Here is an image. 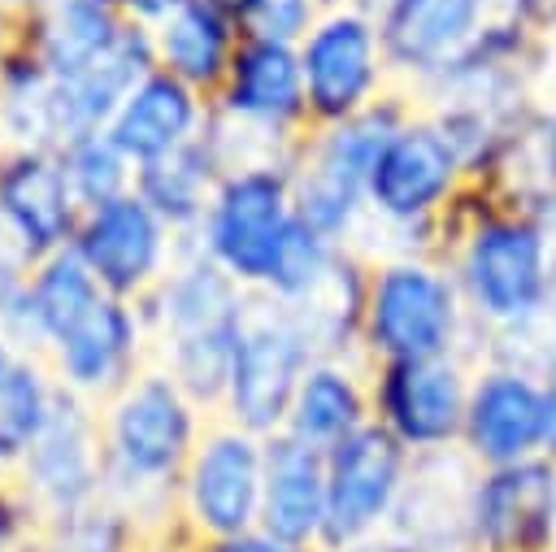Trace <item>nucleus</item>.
I'll use <instances>...</instances> for the list:
<instances>
[{
	"label": "nucleus",
	"mask_w": 556,
	"mask_h": 552,
	"mask_svg": "<svg viewBox=\"0 0 556 552\" xmlns=\"http://www.w3.org/2000/svg\"><path fill=\"white\" fill-rule=\"evenodd\" d=\"M443 261L452 265L482 348L491 352L543 309L556 278V226L473 183L447 213Z\"/></svg>",
	"instance_id": "nucleus-1"
},
{
	"label": "nucleus",
	"mask_w": 556,
	"mask_h": 552,
	"mask_svg": "<svg viewBox=\"0 0 556 552\" xmlns=\"http://www.w3.org/2000/svg\"><path fill=\"white\" fill-rule=\"evenodd\" d=\"M361 356L369 365L421 361V356H469L482 361V335L469 322L452 265L434 252H404L369 265Z\"/></svg>",
	"instance_id": "nucleus-2"
},
{
	"label": "nucleus",
	"mask_w": 556,
	"mask_h": 552,
	"mask_svg": "<svg viewBox=\"0 0 556 552\" xmlns=\"http://www.w3.org/2000/svg\"><path fill=\"white\" fill-rule=\"evenodd\" d=\"M417 100L408 91H387L356 117L313 126L291 161L295 213L326 239L352 248L369 217V174L391 143V135L413 117Z\"/></svg>",
	"instance_id": "nucleus-3"
},
{
	"label": "nucleus",
	"mask_w": 556,
	"mask_h": 552,
	"mask_svg": "<svg viewBox=\"0 0 556 552\" xmlns=\"http://www.w3.org/2000/svg\"><path fill=\"white\" fill-rule=\"evenodd\" d=\"M473 187V174L452 143V135L417 104L413 117L391 135L374 174H369V217L365 230L400 235L404 252L443 256V226L460 196ZM356 235V239H361Z\"/></svg>",
	"instance_id": "nucleus-4"
},
{
	"label": "nucleus",
	"mask_w": 556,
	"mask_h": 552,
	"mask_svg": "<svg viewBox=\"0 0 556 552\" xmlns=\"http://www.w3.org/2000/svg\"><path fill=\"white\" fill-rule=\"evenodd\" d=\"M248 304L252 291L204 252L187 256L169 278L156 283V322L165 335L169 378L195 404H222Z\"/></svg>",
	"instance_id": "nucleus-5"
},
{
	"label": "nucleus",
	"mask_w": 556,
	"mask_h": 552,
	"mask_svg": "<svg viewBox=\"0 0 556 552\" xmlns=\"http://www.w3.org/2000/svg\"><path fill=\"white\" fill-rule=\"evenodd\" d=\"M508 22H526V0H387L378 9L387 65L408 96L460 70Z\"/></svg>",
	"instance_id": "nucleus-6"
},
{
	"label": "nucleus",
	"mask_w": 556,
	"mask_h": 552,
	"mask_svg": "<svg viewBox=\"0 0 556 552\" xmlns=\"http://www.w3.org/2000/svg\"><path fill=\"white\" fill-rule=\"evenodd\" d=\"M313 361L317 356L300 322L291 317V309L252 291V304H248V317H243V330L230 356L226 396H222L226 417L261 439L282 435L295 387Z\"/></svg>",
	"instance_id": "nucleus-7"
},
{
	"label": "nucleus",
	"mask_w": 556,
	"mask_h": 552,
	"mask_svg": "<svg viewBox=\"0 0 556 552\" xmlns=\"http://www.w3.org/2000/svg\"><path fill=\"white\" fill-rule=\"evenodd\" d=\"M295 48L304 65V96L313 126L356 117L391 91L395 74L387 65L378 17L348 0L326 4L313 30Z\"/></svg>",
	"instance_id": "nucleus-8"
},
{
	"label": "nucleus",
	"mask_w": 556,
	"mask_h": 552,
	"mask_svg": "<svg viewBox=\"0 0 556 552\" xmlns=\"http://www.w3.org/2000/svg\"><path fill=\"white\" fill-rule=\"evenodd\" d=\"M291 222H295L291 165L235 170L222 174L217 196L204 213L200 252L213 256L248 291H261Z\"/></svg>",
	"instance_id": "nucleus-9"
},
{
	"label": "nucleus",
	"mask_w": 556,
	"mask_h": 552,
	"mask_svg": "<svg viewBox=\"0 0 556 552\" xmlns=\"http://www.w3.org/2000/svg\"><path fill=\"white\" fill-rule=\"evenodd\" d=\"M413 452L378 422H365L334 448H326V539L321 552L352 548L387 535L404 495Z\"/></svg>",
	"instance_id": "nucleus-10"
},
{
	"label": "nucleus",
	"mask_w": 556,
	"mask_h": 552,
	"mask_svg": "<svg viewBox=\"0 0 556 552\" xmlns=\"http://www.w3.org/2000/svg\"><path fill=\"white\" fill-rule=\"evenodd\" d=\"M473 365L478 361L469 356H421V361L369 365L374 422L387 426L413 456L460 448Z\"/></svg>",
	"instance_id": "nucleus-11"
},
{
	"label": "nucleus",
	"mask_w": 556,
	"mask_h": 552,
	"mask_svg": "<svg viewBox=\"0 0 556 552\" xmlns=\"http://www.w3.org/2000/svg\"><path fill=\"white\" fill-rule=\"evenodd\" d=\"M195 452V400L169 374L122 387L109 413V469L135 487H161Z\"/></svg>",
	"instance_id": "nucleus-12"
},
{
	"label": "nucleus",
	"mask_w": 556,
	"mask_h": 552,
	"mask_svg": "<svg viewBox=\"0 0 556 552\" xmlns=\"http://www.w3.org/2000/svg\"><path fill=\"white\" fill-rule=\"evenodd\" d=\"M460 452L478 469L543 456V374L517 361L482 356L473 365Z\"/></svg>",
	"instance_id": "nucleus-13"
},
{
	"label": "nucleus",
	"mask_w": 556,
	"mask_h": 552,
	"mask_svg": "<svg viewBox=\"0 0 556 552\" xmlns=\"http://www.w3.org/2000/svg\"><path fill=\"white\" fill-rule=\"evenodd\" d=\"M187 509L208 539L261 530L265 439L226 422L208 430L187 461Z\"/></svg>",
	"instance_id": "nucleus-14"
},
{
	"label": "nucleus",
	"mask_w": 556,
	"mask_h": 552,
	"mask_svg": "<svg viewBox=\"0 0 556 552\" xmlns=\"http://www.w3.org/2000/svg\"><path fill=\"white\" fill-rule=\"evenodd\" d=\"M469 517L478 552H556V461L478 469Z\"/></svg>",
	"instance_id": "nucleus-15"
},
{
	"label": "nucleus",
	"mask_w": 556,
	"mask_h": 552,
	"mask_svg": "<svg viewBox=\"0 0 556 552\" xmlns=\"http://www.w3.org/2000/svg\"><path fill=\"white\" fill-rule=\"evenodd\" d=\"M473 478L478 465L460 448L413 456L387 535L400 539L408 552H478L473 517H469Z\"/></svg>",
	"instance_id": "nucleus-16"
},
{
	"label": "nucleus",
	"mask_w": 556,
	"mask_h": 552,
	"mask_svg": "<svg viewBox=\"0 0 556 552\" xmlns=\"http://www.w3.org/2000/svg\"><path fill=\"white\" fill-rule=\"evenodd\" d=\"M165 222L152 213V204L139 191H126L117 200H104L96 209H83L78 230L70 248L83 256V265L100 278L109 296H135L148 283H156L165 265Z\"/></svg>",
	"instance_id": "nucleus-17"
},
{
	"label": "nucleus",
	"mask_w": 556,
	"mask_h": 552,
	"mask_svg": "<svg viewBox=\"0 0 556 552\" xmlns=\"http://www.w3.org/2000/svg\"><path fill=\"white\" fill-rule=\"evenodd\" d=\"M217 109L269 135L304 139L313 122H308L300 48L278 39H239L230 70L217 87Z\"/></svg>",
	"instance_id": "nucleus-18"
},
{
	"label": "nucleus",
	"mask_w": 556,
	"mask_h": 552,
	"mask_svg": "<svg viewBox=\"0 0 556 552\" xmlns=\"http://www.w3.org/2000/svg\"><path fill=\"white\" fill-rule=\"evenodd\" d=\"M83 204L70 187L61 152L17 148L0 161V222L26 248L30 261H43L70 248Z\"/></svg>",
	"instance_id": "nucleus-19"
},
{
	"label": "nucleus",
	"mask_w": 556,
	"mask_h": 552,
	"mask_svg": "<svg viewBox=\"0 0 556 552\" xmlns=\"http://www.w3.org/2000/svg\"><path fill=\"white\" fill-rule=\"evenodd\" d=\"M22 469H26L30 491L52 513L74 517V513L91 509L100 478H104V461H100L91 413L83 409L78 391H70L65 382L56 387L52 413H48L39 439L30 443V452L22 456Z\"/></svg>",
	"instance_id": "nucleus-20"
},
{
	"label": "nucleus",
	"mask_w": 556,
	"mask_h": 552,
	"mask_svg": "<svg viewBox=\"0 0 556 552\" xmlns=\"http://www.w3.org/2000/svg\"><path fill=\"white\" fill-rule=\"evenodd\" d=\"M261 530L295 552H321L326 539V452L287 430L265 439Z\"/></svg>",
	"instance_id": "nucleus-21"
},
{
	"label": "nucleus",
	"mask_w": 556,
	"mask_h": 552,
	"mask_svg": "<svg viewBox=\"0 0 556 552\" xmlns=\"http://www.w3.org/2000/svg\"><path fill=\"white\" fill-rule=\"evenodd\" d=\"M204 122H208V104H204V91H195L191 83L174 78L169 70H152L130 96L126 104L113 113V122L104 126V135L135 161H156L191 139L204 135Z\"/></svg>",
	"instance_id": "nucleus-22"
},
{
	"label": "nucleus",
	"mask_w": 556,
	"mask_h": 552,
	"mask_svg": "<svg viewBox=\"0 0 556 552\" xmlns=\"http://www.w3.org/2000/svg\"><path fill=\"white\" fill-rule=\"evenodd\" d=\"M374 422L369 400V361L361 356H317L291 400L287 435H295L308 448H334L352 430Z\"/></svg>",
	"instance_id": "nucleus-23"
},
{
	"label": "nucleus",
	"mask_w": 556,
	"mask_h": 552,
	"mask_svg": "<svg viewBox=\"0 0 556 552\" xmlns=\"http://www.w3.org/2000/svg\"><path fill=\"white\" fill-rule=\"evenodd\" d=\"M52 352H56L61 382L70 391L126 387V374L139 352V322L122 296H104L52 343Z\"/></svg>",
	"instance_id": "nucleus-24"
},
{
	"label": "nucleus",
	"mask_w": 556,
	"mask_h": 552,
	"mask_svg": "<svg viewBox=\"0 0 556 552\" xmlns=\"http://www.w3.org/2000/svg\"><path fill=\"white\" fill-rule=\"evenodd\" d=\"M156 65L195 91H217L243 39L230 0H187L156 26Z\"/></svg>",
	"instance_id": "nucleus-25"
},
{
	"label": "nucleus",
	"mask_w": 556,
	"mask_h": 552,
	"mask_svg": "<svg viewBox=\"0 0 556 552\" xmlns=\"http://www.w3.org/2000/svg\"><path fill=\"white\" fill-rule=\"evenodd\" d=\"M217 183H222V165L204 143V135L156 161L135 165V191L152 204V213L169 230H200L217 196Z\"/></svg>",
	"instance_id": "nucleus-26"
},
{
	"label": "nucleus",
	"mask_w": 556,
	"mask_h": 552,
	"mask_svg": "<svg viewBox=\"0 0 556 552\" xmlns=\"http://www.w3.org/2000/svg\"><path fill=\"white\" fill-rule=\"evenodd\" d=\"M122 22L117 0H52L39 22L35 57L52 78H74L117 39Z\"/></svg>",
	"instance_id": "nucleus-27"
},
{
	"label": "nucleus",
	"mask_w": 556,
	"mask_h": 552,
	"mask_svg": "<svg viewBox=\"0 0 556 552\" xmlns=\"http://www.w3.org/2000/svg\"><path fill=\"white\" fill-rule=\"evenodd\" d=\"M482 187L504 204L530 209L556 226V113H539V122L508 148Z\"/></svg>",
	"instance_id": "nucleus-28"
},
{
	"label": "nucleus",
	"mask_w": 556,
	"mask_h": 552,
	"mask_svg": "<svg viewBox=\"0 0 556 552\" xmlns=\"http://www.w3.org/2000/svg\"><path fill=\"white\" fill-rule=\"evenodd\" d=\"M343 252H348L343 243L326 239L321 230H313V226L295 213V222H291V230H287V239H282V248H278V256H274V269H269L265 287H261L256 296H269V300H278V304H300V300H308V296L321 291L326 278L339 269Z\"/></svg>",
	"instance_id": "nucleus-29"
},
{
	"label": "nucleus",
	"mask_w": 556,
	"mask_h": 552,
	"mask_svg": "<svg viewBox=\"0 0 556 552\" xmlns=\"http://www.w3.org/2000/svg\"><path fill=\"white\" fill-rule=\"evenodd\" d=\"M52 400L56 387L43 378V369L17 356L0 378V461H22L30 452V443L39 439L52 413Z\"/></svg>",
	"instance_id": "nucleus-30"
},
{
	"label": "nucleus",
	"mask_w": 556,
	"mask_h": 552,
	"mask_svg": "<svg viewBox=\"0 0 556 552\" xmlns=\"http://www.w3.org/2000/svg\"><path fill=\"white\" fill-rule=\"evenodd\" d=\"M61 161H65L70 187H74L83 209H96L104 200H117V196L135 191V161L104 130L83 135L78 143H70L61 152Z\"/></svg>",
	"instance_id": "nucleus-31"
},
{
	"label": "nucleus",
	"mask_w": 556,
	"mask_h": 552,
	"mask_svg": "<svg viewBox=\"0 0 556 552\" xmlns=\"http://www.w3.org/2000/svg\"><path fill=\"white\" fill-rule=\"evenodd\" d=\"M235 22L243 39H278V43H300L313 22L321 17V0H230Z\"/></svg>",
	"instance_id": "nucleus-32"
},
{
	"label": "nucleus",
	"mask_w": 556,
	"mask_h": 552,
	"mask_svg": "<svg viewBox=\"0 0 556 552\" xmlns=\"http://www.w3.org/2000/svg\"><path fill=\"white\" fill-rule=\"evenodd\" d=\"M486 356H500V361H517V365H530V369H552L556 365V278H552V291L543 300V309L534 313V322L526 330H517L513 339L495 343Z\"/></svg>",
	"instance_id": "nucleus-33"
},
{
	"label": "nucleus",
	"mask_w": 556,
	"mask_h": 552,
	"mask_svg": "<svg viewBox=\"0 0 556 552\" xmlns=\"http://www.w3.org/2000/svg\"><path fill=\"white\" fill-rule=\"evenodd\" d=\"M52 552H117V513L83 509V513L65 517L61 543Z\"/></svg>",
	"instance_id": "nucleus-34"
},
{
	"label": "nucleus",
	"mask_w": 556,
	"mask_h": 552,
	"mask_svg": "<svg viewBox=\"0 0 556 552\" xmlns=\"http://www.w3.org/2000/svg\"><path fill=\"white\" fill-rule=\"evenodd\" d=\"M526 87L539 113H556V22L534 30V43L526 57Z\"/></svg>",
	"instance_id": "nucleus-35"
},
{
	"label": "nucleus",
	"mask_w": 556,
	"mask_h": 552,
	"mask_svg": "<svg viewBox=\"0 0 556 552\" xmlns=\"http://www.w3.org/2000/svg\"><path fill=\"white\" fill-rule=\"evenodd\" d=\"M204 552H295L287 543H278L265 530H248V535H230V539H213Z\"/></svg>",
	"instance_id": "nucleus-36"
},
{
	"label": "nucleus",
	"mask_w": 556,
	"mask_h": 552,
	"mask_svg": "<svg viewBox=\"0 0 556 552\" xmlns=\"http://www.w3.org/2000/svg\"><path fill=\"white\" fill-rule=\"evenodd\" d=\"M543 456L556 461V365L543 369Z\"/></svg>",
	"instance_id": "nucleus-37"
},
{
	"label": "nucleus",
	"mask_w": 556,
	"mask_h": 552,
	"mask_svg": "<svg viewBox=\"0 0 556 552\" xmlns=\"http://www.w3.org/2000/svg\"><path fill=\"white\" fill-rule=\"evenodd\" d=\"M117 4H122V13H126L130 22H156V26H161V22H165L174 9H182L187 0H117Z\"/></svg>",
	"instance_id": "nucleus-38"
},
{
	"label": "nucleus",
	"mask_w": 556,
	"mask_h": 552,
	"mask_svg": "<svg viewBox=\"0 0 556 552\" xmlns=\"http://www.w3.org/2000/svg\"><path fill=\"white\" fill-rule=\"evenodd\" d=\"M339 552H408V548L400 539H391V535H374V539H361V543L339 548Z\"/></svg>",
	"instance_id": "nucleus-39"
},
{
	"label": "nucleus",
	"mask_w": 556,
	"mask_h": 552,
	"mask_svg": "<svg viewBox=\"0 0 556 552\" xmlns=\"http://www.w3.org/2000/svg\"><path fill=\"white\" fill-rule=\"evenodd\" d=\"M13 361H17V356H13V348H9V335L0 330V378L9 374V365H13Z\"/></svg>",
	"instance_id": "nucleus-40"
},
{
	"label": "nucleus",
	"mask_w": 556,
	"mask_h": 552,
	"mask_svg": "<svg viewBox=\"0 0 556 552\" xmlns=\"http://www.w3.org/2000/svg\"><path fill=\"white\" fill-rule=\"evenodd\" d=\"M4 9H48L52 0H0Z\"/></svg>",
	"instance_id": "nucleus-41"
},
{
	"label": "nucleus",
	"mask_w": 556,
	"mask_h": 552,
	"mask_svg": "<svg viewBox=\"0 0 556 552\" xmlns=\"http://www.w3.org/2000/svg\"><path fill=\"white\" fill-rule=\"evenodd\" d=\"M348 4H356V9H365V13H374V17H378V9H382L387 0H348Z\"/></svg>",
	"instance_id": "nucleus-42"
},
{
	"label": "nucleus",
	"mask_w": 556,
	"mask_h": 552,
	"mask_svg": "<svg viewBox=\"0 0 556 552\" xmlns=\"http://www.w3.org/2000/svg\"><path fill=\"white\" fill-rule=\"evenodd\" d=\"M321 4H339V0H321Z\"/></svg>",
	"instance_id": "nucleus-43"
}]
</instances>
